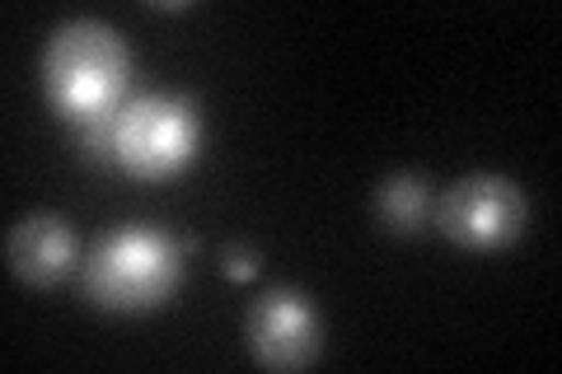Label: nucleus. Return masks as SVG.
<instances>
[{
    "label": "nucleus",
    "instance_id": "nucleus-1",
    "mask_svg": "<svg viewBox=\"0 0 562 374\" xmlns=\"http://www.w3.org/2000/svg\"><path fill=\"white\" fill-rule=\"evenodd\" d=\"M127 80H132V52L117 38V29L99 20H70L47 38L43 52V84L52 113L66 122L109 117L127 103Z\"/></svg>",
    "mask_w": 562,
    "mask_h": 374
},
{
    "label": "nucleus",
    "instance_id": "nucleus-2",
    "mask_svg": "<svg viewBox=\"0 0 562 374\" xmlns=\"http://www.w3.org/2000/svg\"><path fill=\"white\" fill-rule=\"evenodd\" d=\"M179 243H169L160 229L127 225L113 229L94 248V258L80 267V291L94 309L109 314H146L160 309L179 291Z\"/></svg>",
    "mask_w": 562,
    "mask_h": 374
},
{
    "label": "nucleus",
    "instance_id": "nucleus-3",
    "mask_svg": "<svg viewBox=\"0 0 562 374\" xmlns=\"http://www.w3.org/2000/svg\"><path fill=\"white\" fill-rule=\"evenodd\" d=\"M117 127V169L140 183L179 178L202 150V113L183 94L127 99L113 117Z\"/></svg>",
    "mask_w": 562,
    "mask_h": 374
},
{
    "label": "nucleus",
    "instance_id": "nucleus-4",
    "mask_svg": "<svg viewBox=\"0 0 562 374\" xmlns=\"http://www.w3.org/2000/svg\"><path fill=\"white\" fill-rule=\"evenodd\" d=\"M436 225L469 253H502L525 229V192L502 173H469L446 188Z\"/></svg>",
    "mask_w": 562,
    "mask_h": 374
},
{
    "label": "nucleus",
    "instance_id": "nucleus-5",
    "mask_svg": "<svg viewBox=\"0 0 562 374\" xmlns=\"http://www.w3.org/2000/svg\"><path fill=\"white\" fill-rule=\"evenodd\" d=\"M244 337H249L254 361L268 370H305L324 347L319 314L301 291H268L254 299Z\"/></svg>",
    "mask_w": 562,
    "mask_h": 374
},
{
    "label": "nucleus",
    "instance_id": "nucleus-6",
    "mask_svg": "<svg viewBox=\"0 0 562 374\" xmlns=\"http://www.w3.org/2000/svg\"><path fill=\"white\" fill-rule=\"evenodd\" d=\"M5 262L29 286H57L76 267V235L61 216H29L10 229Z\"/></svg>",
    "mask_w": 562,
    "mask_h": 374
},
{
    "label": "nucleus",
    "instance_id": "nucleus-7",
    "mask_svg": "<svg viewBox=\"0 0 562 374\" xmlns=\"http://www.w3.org/2000/svg\"><path fill=\"white\" fill-rule=\"evenodd\" d=\"M375 216L390 235H417L431 216V192L417 173H394L384 178L375 192Z\"/></svg>",
    "mask_w": 562,
    "mask_h": 374
},
{
    "label": "nucleus",
    "instance_id": "nucleus-8",
    "mask_svg": "<svg viewBox=\"0 0 562 374\" xmlns=\"http://www.w3.org/2000/svg\"><path fill=\"white\" fill-rule=\"evenodd\" d=\"M113 117L117 113L94 117V122H85V127H76L80 132V155L90 159V165H117V127H113Z\"/></svg>",
    "mask_w": 562,
    "mask_h": 374
},
{
    "label": "nucleus",
    "instance_id": "nucleus-9",
    "mask_svg": "<svg viewBox=\"0 0 562 374\" xmlns=\"http://www.w3.org/2000/svg\"><path fill=\"white\" fill-rule=\"evenodd\" d=\"M221 272L231 281H249V276H258V253H254V248H225V253H221Z\"/></svg>",
    "mask_w": 562,
    "mask_h": 374
}]
</instances>
